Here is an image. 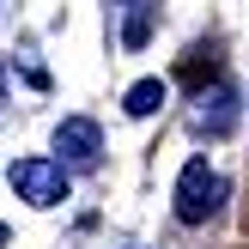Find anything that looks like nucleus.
<instances>
[{
	"mask_svg": "<svg viewBox=\"0 0 249 249\" xmlns=\"http://www.w3.org/2000/svg\"><path fill=\"white\" fill-rule=\"evenodd\" d=\"M225 195H231V182L219 177L207 158H189V164H182V177H177V195H170V201H177V219H182V225H207V219L225 207Z\"/></svg>",
	"mask_w": 249,
	"mask_h": 249,
	"instance_id": "1",
	"label": "nucleus"
},
{
	"mask_svg": "<svg viewBox=\"0 0 249 249\" xmlns=\"http://www.w3.org/2000/svg\"><path fill=\"white\" fill-rule=\"evenodd\" d=\"M6 182L18 189V201H31V207H61L67 201V164H61V158H43V152L12 158Z\"/></svg>",
	"mask_w": 249,
	"mask_h": 249,
	"instance_id": "2",
	"label": "nucleus"
},
{
	"mask_svg": "<svg viewBox=\"0 0 249 249\" xmlns=\"http://www.w3.org/2000/svg\"><path fill=\"white\" fill-rule=\"evenodd\" d=\"M237 116H243V91H237L231 79H219L213 91H201V97H195L189 128H195V134H207V140H225V134L237 128Z\"/></svg>",
	"mask_w": 249,
	"mask_h": 249,
	"instance_id": "3",
	"label": "nucleus"
},
{
	"mask_svg": "<svg viewBox=\"0 0 249 249\" xmlns=\"http://www.w3.org/2000/svg\"><path fill=\"white\" fill-rule=\"evenodd\" d=\"M55 152H61V164L91 170L97 158H104V128H97L91 116H67V122L55 128Z\"/></svg>",
	"mask_w": 249,
	"mask_h": 249,
	"instance_id": "4",
	"label": "nucleus"
},
{
	"mask_svg": "<svg viewBox=\"0 0 249 249\" xmlns=\"http://www.w3.org/2000/svg\"><path fill=\"white\" fill-rule=\"evenodd\" d=\"M164 97H170V85H164V79H140V85H128L122 109H128V116H152V109L164 104Z\"/></svg>",
	"mask_w": 249,
	"mask_h": 249,
	"instance_id": "5",
	"label": "nucleus"
},
{
	"mask_svg": "<svg viewBox=\"0 0 249 249\" xmlns=\"http://www.w3.org/2000/svg\"><path fill=\"white\" fill-rule=\"evenodd\" d=\"M146 31H152V6L140 0V6H134V18H128V31H122V43H128V49H140V43H146Z\"/></svg>",
	"mask_w": 249,
	"mask_h": 249,
	"instance_id": "6",
	"label": "nucleus"
},
{
	"mask_svg": "<svg viewBox=\"0 0 249 249\" xmlns=\"http://www.w3.org/2000/svg\"><path fill=\"white\" fill-rule=\"evenodd\" d=\"M0 243H6V225H0Z\"/></svg>",
	"mask_w": 249,
	"mask_h": 249,
	"instance_id": "7",
	"label": "nucleus"
},
{
	"mask_svg": "<svg viewBox=\"0 0 249 249\" xmlns=\"http://www.w3.org/2000/svg\"><path fill=\"white\" fill-rule=\"evenodd\" d=\"M128 6H140V0H128Z\"/></svg>",
	"mask_w": 249,
	"mask_h": 249,
	"instance_id": "8",
	"label": "nucleus"
}]
</instances>
